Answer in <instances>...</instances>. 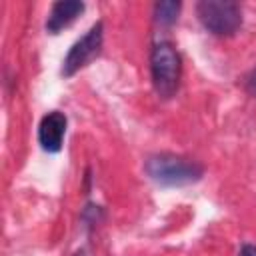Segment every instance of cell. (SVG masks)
I'll return each mask as SVG.
<instances>
[{"instance_id": "6da1fadb", "label": "cell", "mask_w": 256, "mask_h": 256, "mask_svg": "<svg viewBox=\"0 0 256 256\" xmlns=\"http://www.w3.org/2000/svg\"><path fill=\"white\" fill-rule=\"evenodd\" d=\"M146 172L154 182L162 186H184L200 180L204 168L198 162L188 160L184 156L162 152L146 160Z\"/></svg>"}, {"instance_id": "7a4b0ae2", "label": "cell", "mask_w": 256, "mask_h": 256, "mask_svg": "<svg viewBox=\"0 0 256 256\" xmlns=\"http://www.w3.org/2000/svg\"><path fill=\"white\" fill-rule=\"evenodd\" d=\"M152 84L160 98H172L182 76V60L170 42H158L150 54Z\"/></svg>"}, {"instance_id": "3957f363", "label": "cell", "mask_w": 256, "mask_h": 256, "mask_svg": "<svg viewBox=\"0 0 256 256\" xmlns=\"http://www.w3.org/2000/svg\"><path fill=\"white\" fill-rule=\"evenodd\" d=\"M202 26L216 36H232L242 24V10L230 0H204L196 6Z\"/></svg>"}, {"instance_id": "277c9868", "label": "cell", "mask_w": 256, "mask_h": 256, "mask_svg": "<svg viewBox=\"0 0 256 256\" xmlns=\"http://www.w3.org/2000/svg\"><path fill=\"white\" fill-rule=\"evenodd\" d=\"M102 22H96L66 54L64 62H62V76L70 78L74 76L78 70H82L88 62H92L102 48Z\"/></svg>"}, {"instance_id": "5b68a950", "label": "cell", "mask_w": 256, "mask_h": 256, "mask_svg": "<svg viewBox=\"0 0 256 256\" xmlns=\"http://www.w3.org/2000/svg\"><path fill=\"white\" fill-rule=\"evenodd\" d=\"M66 134V116L58 110L48 112L38 126V142L46 152H58Z\"/></svg>"}, {"instance_id": "8992f818", "label": "cell", "mask_w": 256, "mask_h": 256, "mask_svg": "<svg viewBox=\"0 0 256 256\" xmlns=\"http://www.w3.org/2000/svg\"><path fill=\"white\" fill-rule=\"evenodd\" d=\"M84 12V2H78V0H62V2H56L48 14V20H46V30L52 32V34H58L60 30L68 28L80 14Z\"/></svg>"}, {"instance_id": "52a82bcc", "label": "cell", "mask_w": 256, "mask_h": 256, "mask_svg": "<svg viewBox=\"0 0 256 256\" xmlns=\"http://www.w3.org/2000/svg\"><path fill=\"white\" fill-rule=\"evenodd\" d=\"M182 4L180 2H174V0H168V2H158L154 6V20L162 26H170L176 22L178 18V12H180Z\"/></svg>"}, {"instance_id": "ba28073f", "label": "cell", "mask_w": 256, "mask_h": 256, "mask_svg": "<svg viewBox=\"0 0 256 256\" xmlns=\"http://www.w3.org/2000/svg\"><path fill=\"white\" fill-rule=\"evenodd\" d=\"M246 92L256 98V68H254V70L248 74V78H246Z\"/></svg>"}, {"instance_id": "9c48e42d", "label": "cell", "mask_w": 256, "mask_h": 256, "mask_svg": "<svg viewBox=\"0 0 256 256\" xmlns=\"http://www.w3.org/2000/svg\"><path fill=\"white\" fill-rule=\"evenodd\" d=\"M238 256H256V246H252V244L242 246V250H240Z\"/></svg>"}]
</instances>
